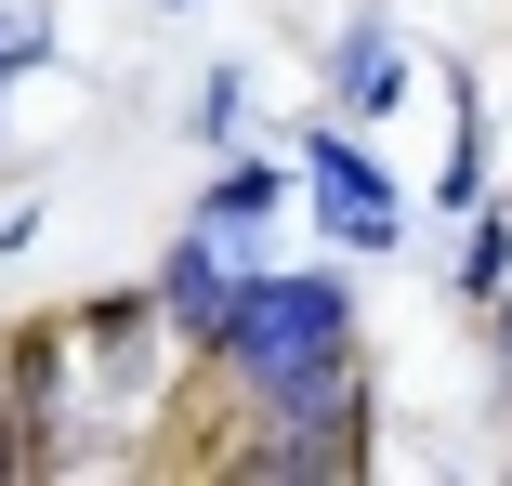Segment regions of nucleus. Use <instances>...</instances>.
<instances>
[{
    "mask_svg": "<svg viewBox=\"0 0 512 486\" xmlns=\"http://www.w3.org/2000/svg\"><path fill=\"white\" fill-rule=\"evenodd\" d=\"M355 342V289L316 263V276H237V303H224V368H250V381H289V368H316V355H342Z\"/></svg>",
    "mask_w": 512,
    "mask_h": 486,
    "instance_id": "f257e3e1",
    "label": "nucleus"
},
{
    "mask_svg": "<svg viewBox=\"0 0 512 486\" xmlns=\"http://www.w3.org/2000/svg\"><path fill=\"white\" fill-rule=\"evenodd\" d=\"M289 171H316V198H329V237H342V250H394V184H381V158H368L355 132L316 119Z\"/></svg>",
    "mask_w": 512,
    "mask_h": 486,
    "instance_id": "f03ea898",
    "label": "nucleus"
},
{
    "mask_svg": "<svg viewBox=\"0 0 512 486\" xmlns=\"http://www.w3.org/2000/svg\"><path fill=\"white\" fill-rule=\"evenodd\" d=\"M224 303H237V263H224V224H197L171 263H158V316L197 342V355H211L224 342Z\"/></svg>",
    "mask_w": 512,
    "mask_h": 486,
    "instance_id": "7ed1b4c3",
    "label": "nucleus"
},
{
    "mask_svg": "<svg viewBox=\"0 0 512 486\" xmlns=\"http://www.w3.org/2000/svg\"><path fill=\"white\" fill-rule=\"evenodd\" d=\"M394 92H407V53H394L381 27H355V40H342V119H381Z\"/></svg>",
    "mask_w": 512,
    "mask_h": 486,
    "instance_id": "20e7f679",
    "label": "nucleus"
},
{
    "mask_svg": "<svg viewBox=\"0 0 512 486\" xmlns=\"http://www.w3.org/2000/svg\"><path fill=\"white\" fill-rule=\"evenodd\" d=\"M276 198H289V171H276V158H224V171H211V211H197V224H224V237H237V224H263Z\"/></svg>",
    "mask_w": 512,
    "mask_h": 486,
    "instance_id": "39448f33",
    "label": "nucleus"
},
{
    "mask_svg": "<svg viewBox=\"0 0 512 486\" xmlns=\"http://www.w3.org/2000/svg\"><path fill=\"white\" fill-rule=\"evenodd\" d=\"M460 289H473V303H499V289H512V224H473V250H460Z\"/></svg>",
    "mask_w": 512,
    "mask_h": 486,
    "instance_id": "423d86ee",
    "label": "nucleus"
},
{
    "mask_svg": "<svg viewBox=\"0 0 512 486\" xmlns=\"http://www.w3.org/2000/svg\"><path fill=\"white\" fill-rule=\"evenodd\" d=\"M237 119H250V79H237V66H211V92H197V132H237Z\"/></svg>",
    "mask_w": 512,
    "mask_h": 486,
    "instance_id": "0eeeda50",
    "label": "nucleus"
},
{
    "mask_svg": "<svg viewBox=\"0 0 512 486\" xmlns=\"http://www.w3.org/2000/svg\"><path fill=\"white\" fill-rule=\"evenodd\" d=\"M27 460V408H14V381H0V473Z\"/></svg>",
    "mask_w": 512,
    "mask_h": 486,
    "instance_id": "6e6552de",
    "label": "nucleus"
},
{
    "mask_svg": "<svg viewBox=\"0 0 512 486\" xmlns=\"http://www.w3.org/2000/svg\"><path fill=\"white\" fill-rule=\"evenodd\" d=\"M171 14H184V0H171Z\"/></svg>",
    "mask_w": 512,
    "mask_h": 486,
    "instance_id": "1a4fd4ad",
    "label": "nucleus"
}]
</instances>
